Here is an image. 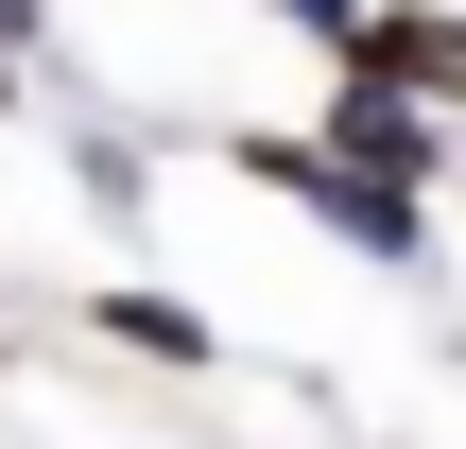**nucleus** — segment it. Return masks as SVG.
Instances as JSON below:
<instances>
[{"instance_id":"nucleus-6","label":"nucleus","mask_w":466,"mask_h":449,"mask_svg":"<svg viewBox=\"0 0 466 449\" xmlns=\"http://www.w3.org/2000/svg\"><path fill=\"white\" fill-rule=\"evenodd\" d=\"M0 52H35V0H0Z\"/></svg>"},{"instance_id":"nucleus-2","label":"nucleus","mask_w":466,"mask_h":449,"mask_svg":"<svg viewBox=\"0 0 466 449\" xmlns=\"http://www.w3.org/2000/svg\"><path fill=\"white\" fill-rule=\"evenodd\" d=\"M346 87L466 104V17H450V0H363V17H346Z\"/></svg>"},{"instance_id":"nucleus-7","label":"nucleus","mask_w":466,"mask_h":449,"mask_svg":"<svg viewBox=\"0 0 466 449\" xmlns=\"http://www.w3.org/2000/svg\"><path fill=\"white\" fill-rule=\"evenodd\" d=\"M0 121H17V52H0Z\"/></svg>"},{"instance_id":"nucleus-1","label":"nucleus","mask_w":466,"mask_h":449,"mask_svg":"<svg viewBox=\"0 0 466 449\" xmlns=\"http://www.w3.org/2000/svg\"><path fill=\"white\" fill-rule=\"evenodd\" d=\"M225 173H242V190H294V208H311L346 260H380V277H432V208H415V190H380V173H346V156H311V138L242 121V138H225Z\"/></svg>"},{"instance_id":"nucleus-3","label":"nucleus","mask_w":466,"mask_h":449,"mask_svg":"<svg viewBox=\"0 0 466 449\" xmlns=\"http://www.w3.org/2000/svg\"><path fill=\"white\" fill-rule=\"evenodd\" d=\"M311 156H346V173H380V190H415V208H432V173H450V138H432V104H398V87H346Z\"/></svg>"},{"instance_id":"nucleus-5","label":"nucleus","mask_w":466,"mask_h":449,"mask_svg":"<svg viewBox=\"0 0 466 449\" xmlns=\"http://www.w3.org/2000/svg\"><path fill=\"white\" fill-rule=\"evenodd\" d=\"M277 17H294V35H329V52H346V17H363V0H277Z\"/></svg>"},{"instance_id":"nucleus-4","label":"nucleus","mask_w":466,"mask_h":449,"mask_svg":"<svg viewBox=\"0 0 466 449\" xmlns=\"http://www.w3.org/2000/svg\"><path fill=\"white\" fill-rule=\"evenodd\" d=\"M86 329H104V346H138V363H225V329H208L190 294H156V277H121V294H86Z\"/></svg>"},{"instance_id":"nucleus-8","label":"nucleus","mask_w":466,"mask_h":449,"mask_svg":"<svg viewBox=\"0 0 466 449\" xmlns=\"http://www.w3.org/2000/svg\"><path fill=\"white\" fill-rule=\"evenodd\" d=\"M0 398H17V329H0Z\"/></svg>"}]
</instances>
